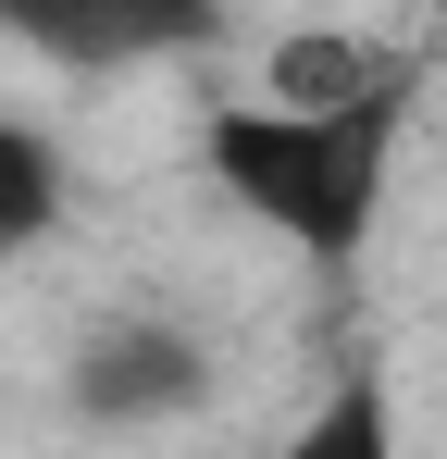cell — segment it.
<instances>
[{
	"label": "cell",
	"instance_id": "obj_1",
	"mask_svg": "<svg viewBox=\"0 0 447 459\" xmlns=\"http://www.w3.org/2000/svg\"><path fill=\"white\" fill-rule=\"evenodd\" d=\"M410 100H423L410 63L348 87V100H274V87H261V100H236V112L199 125V161H212V186L274 236V248L348 273L372 248V224H385V199H398Z\"/></svg>",
	"mask_w": 447,
	"mask_h": 459
},
{
	"label": "cell",
	"instance_id": "obj_2",
	"mask_svg": "<svg viewBox=\"0 0 447 459\" xmlns=\"http://www.w3.org/2000/svg\"><path fill=\"white\" fill-rule=\"evenodd\" d=\"M0 38L50 75H162L224 38V0H0Z\"/></svg>",
	"mask_w": 447,
	"mask_h": 459
},
{
	"label": "cell",
	"instance_id": "obj_3",
	"mask_svg": "<svg viewBox=\"0 0 447 459\" xmlns=\"http://www.w3.org/2000/svg\"><path fill=\"white\" fill-rule=\"evenodd\" d=\"M199 397H212V348H199L187 323H162V310H112V323H87L74 360H63V410L100 422V435L187 422Z\"/></svg>",
	"mask_w": 447,
	"mask_h": 459
},
{
	"label": "cell",
	"instance_id": "obj_4",
	"mask_svg": "<svg viewBox=\"0 0 447 459\" xmlns=\"http://www.w3.org/2000/svg\"><path fill=\"white\" fill-rule=\"evenodd\" d=\"M74 212V161L50 125H25V112H0V261H25V248H50Z\"/></svg>",
	"mask_w": 447,
	"mask_h": 459
},
{
	"label": "cell",
	"instance_id": "obj_5",
	"mask_svg": "<svg viewBox=\"0 0 447 459\" xmlns=\"http://www.w3.org/2000/svg\"><path fill=\"white\" fill-rule=\"evenodd\" d=\"M274 100H348V87H372V75H398V50H372V38H323V25H298V38H274Z\"/></svg>",
	"mask_w": 447,
	"mask_h": 459
}]
</instances>
